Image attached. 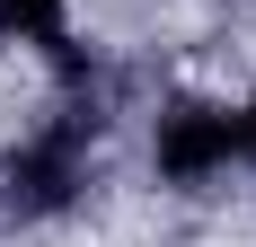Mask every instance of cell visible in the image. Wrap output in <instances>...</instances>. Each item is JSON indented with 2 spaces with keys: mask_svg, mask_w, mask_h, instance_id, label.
Here are the masks:
<instances>
[{
  "mask_svg": "<svg viewBox=\"0 0 256 247\" xmlns=\"http://www.w3.org/2000/svg\"><path fill=\"white\" fill-rule=\"evenodd\" d=\"M98 98H71L62 115H44L9 150V168H0V203L18 212V221H53V212H71L80 186H88V150H98Z\"/></svg>",
  "mask_w": 256,
  "mask_h": 247,
  "instance_id": "1",
  "label": "cell"
},
{
  "mask_svg": "<svg viewBox=\"0 0 256 247\" xmlns=\"http://www.w3.org/2000/svg\"><path fill=\"white\" fill-rule=\"evenodd\" d=\"M150 159H159L168 186H212L221 168L248 159V124H238V106H168Z\"/></svg>",
  "mask_w": 256,
  "mask_h": 247,
  "instance_id": "2",
  "label": "cell"
},
{
  "mask_svg": "<svg viewBox=\"0 0 256 247\" xmlns=\"http://www.w3.org/2000/svg\"><path fill=\"white\" fill-rule=\"evenodd\" d=\"M0 36L44 44L53 62H62V80H80V53H71V0H0Z\"/></svg>",
  "mask_w": 256,
  "mask_h": 247,
  "instance_id": "3",
  "label": "cell"
},
{
  "mask_svg": "<svg viewBox=\"0 0 256 247\" xmlns=\"http://www.w3.org/2000/svg\"><path fill=\"white\" fill-rule=\"evenodd\" d=\"M238 124H248V168H256V106H238Z\"/></svg>",
  "mask_w": 256,
  "mask_h": 247,
  "instance_id": "4",
  "label": "cell"
}]
</instances>
